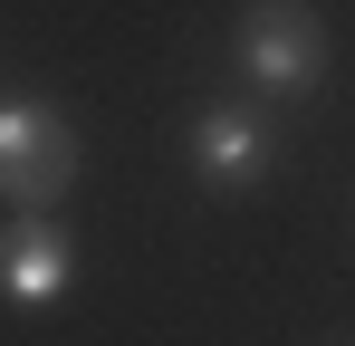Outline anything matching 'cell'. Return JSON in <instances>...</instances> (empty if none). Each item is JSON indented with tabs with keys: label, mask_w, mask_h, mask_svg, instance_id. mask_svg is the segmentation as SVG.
<instances>
[{
	"label": "cell",
	"mask_w": 355,
	"mask_h": 346,
	"mask_svg": "<svg viewBox=\"0 0 355 346\" xmlns=\"http://www.w3.org/2000/svg\"><path fill=\"white\" fill-rule=\"evenodd\" d=\"M231 58H240V77L259 97H317L327 87V19L307 0H250Z\"/></svg>",
	"instance_id": "cell-2"
},
{
	"label": "cell",
	"mask_w": 355,
	"mask_h": 346,
	"mask_svg": "<svg viewBox=\"0 0 355 346\" xmlns=\"http://www.w3.org/2000/svg\"><path fill=\"white\" fill-rule=\"evenodd\" d=\"M67 279H77V250H67V231L49 222V212L0 231V298H10V308L39 318V308H58V298H67Z\"/></svg>",
	"instance_id": "cell-4"
},
{
	"label": "cell",
	"mask_w": 355,
	"mask_h": 346,
	"mask_svg": "<svg viewBox=\"0 0 355 346\" xmlns=\"http://www.w3.org/2000/svg\"><path fill=\"white\" fill-rule=\"evenodd\" d=\"M67 183H77L67 115L39 106V97H0V202H10L19 222H39V212L67 202Z\"/></svg>",
	"instance_id": "cell-1"
},
{
	"label": "cell",
	"mask_w": 355,
	"mask_h": 346,
	"mask_svg": "<svg viewBox=\"0 0 355 346\" xmlns=\"http://www.w3.org/2000/svg\"><path fill=\"white\" fill-rule=\"evenodd\" d=\"M182 154H192L202 183L240 192V183H259V173L279 164V135H269V115H259V106H202V115H192V135H182Z\"/></svg>",
	"instance_id": "cell-3"
}]
</instances>
